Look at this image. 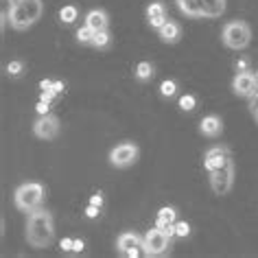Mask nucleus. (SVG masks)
Instances as JSON below:
<instances>
[{
	"mask_svg": "<svg viewBox=\"0 0 258 258\" xmlns=\"http://www.w3.org/2000/svg\"><path fill=\"white\" fill-rule=\"evenodd\" d=\"M55 238V223H53V215L46 208H35L33 212H29L27 219V241L31 247L35 249H44L53 243Z\"/></svg>",
	"mask_w": 258,
	"mask_h": 258,
	"instance_id": "f257e3e1",
	"label": "nucleus"
},
{
	"mask_svg": "<svg viewBox=\"0 0 258 258\" xmlns=\"http://www.w3.org/2000/svg\"><path fill=\"white\" fill-rule=\"evenodd\" d=\"M42 14H44L42 0H22L20 5H14V7L7 9L9 24L16 31H27L29 27H33L42 18Z\"/></svg>",
	"mask_w": 258,
	"mask_h": 258,
	"instance_id": "f03ea898",
	"label": "nucleus"
},
{
	"mask_svg": "<svg viewBox=\"0 0 258 258\" xmlns=\"http://www.w3.org/2000/svg\"><path fill=\"white\" fill-rule=\"evenodd\" d=\"M221 42L223 46H228L232 50H243L249 46L251 42V29L247 22L243 20H232L223 27L221 31Z\"/></svg>",
	"mask_w": 258,
	"mask_h": 258,
	"instance_id": "7ed1b4c3",
	"label": "nucleus"
},
{
	"mask_svg": "<svg viewBox=\"0 0 258 258\" xmlns=\"http://www.w3.org/2000/svg\"><path fill=\"white\" fill-rule=\"evenodd\" d=\"M42 202H44V186L37 182H27L18 186L14 192V204L22 212H33L35 208H40Z\"/></svg>",
	"mask_w": 258,
	"mask_h": 258,
	"instance_id": "20e7f679",
	"label": "nucleus"
},
{
	"mask_svg": "<svg viewBox=\"0 0 258 258\" xmlns=\"http://www.w3.org/2000/svg\"><path fill=\"white\" fill-rule=\"evenodd\" d=\"M171 241L173 238L166 234L162 228H153L149 230L147 234L143 236V254L145 256H162L166 249L171 247Z\"/></svg>",
	"mask_w": 258,
	"mask_h": 258,
	"instance_id": "39448f33",
	"label": "nucleus"
},
{
	"mask_svg": "<svg viewBox=\"0 0 258 258\" xmlns=\"http://www.w3.org/2000/svg\"><path fill=\"white\" fill-rule=\"evenodd\" d=\"M208 175H210V188H212V192L219 195V197L228 195V192L232 190V186H234V162L228 160L221 169L212 171V173H208Z\"/></svg>",
	"mask_w": 258,
	"mask_h": 258,
	"instance_id": "423d86ee",
	"label": "nucleus"
},
{
	"mask_svg": "<svg viewBox=\"0 0 258 258\" xmlns=\"http://www.w3.org/2000/svg\"><path fill=\"white\" fill-rule=\"evenodd\" d=\"M138 160V147L134 143H120L109 151V164L116 169H127Z\"/></svg>",
	"mask_w": 258,
	"mask_h": 258,
	"instance_id": "0eeeda50",
	"label": "nucleus"
},
{
	"mask_svg": "<svg viewBox=\"0 0 258 258\" xmlns=\"http://www.w3.org/2000/svg\"><path fill=\"white\" fill-rule=\"evenodd\" d=\"M232 90L241 99H251L258 92V77L254 73H249V70H241L232 79Z\"/></svg>",
	"mask_w": 258,
	"mask_h": 258,
	"instance_id": "6e6552de",
	"label": "nucleus"
},
{
	"mask_svg": "<svg viewBox=\"0 0 258 258\" xmlns=\"http://www.w3.org/2000/svg\"><path fill=\"white\" fill-rule=\"evenodd\" d=\"M33 134L40 140H53L59 134V118L53 114H44L33 122Z\"/></svg>",
	"mask_w": 258,
	"mask_h": 258,
	"instance_id": "1a4fd4ad",
	"label": "nucleus"
},
{
	"mask_svg": "<svg viewBox=\"0 0 258 258\" xmlns=\"http://www.w3.org/2000/svg\"><path fill=\"white\" fill-rule=\"evenodd\" d=\"M140 247H143V238H140L136 232H122V234L116 238V249H118L120 256L136 258L140 254Z\"/></svg>",
	"mask_w": 258,
	"mask_h": 258,
	"instance_id": "9d476101",
	"label": "nucleus"
},
{
	"mask_svg": "<svg viewBox=\"0 0 258 258\" xmlns=\"http://www.w3.org/2000/svg\"><path fill=\"white\" fill-rule=\"evenodd\" d=\"M228 160H232V158H230V151L225 149V147H221V145L210 147V149L206 151V156H204V169L208 173H212V171L221 169Z\"/></svg>",
	"mask_w": 258,
	"mask_h": 258,
	"instance_id": "9b49d317",
	"label": "nucleus"
},
{
	"mask_svg": "<svg viewBox=\"0 0 258 258\" xmlns=\"http://www.w3.org/2000/svg\"><path fill=\"white\" fill-rule=\"evenodd\" d=\"M221 132H223V122L215 114L204 116L202 122H199V134L206 138H217V136H221Z\"/></svg>",
	"mask_w": 258,
	"mask_h": 258,
	"instance_id": "f8f14e48",
	"label": "nucleus"
},
{
	"mask_svg": "<svg viewBox=\"0 0 258 258\" xmlns=\"http://www.w3.org/2000/svg\"><path fill=\"white\" fill-rule=\"evenodd\" d=\"M177 7L188 18H206L204 0H177Z\"/></svg>",
	"mask_w": 258,
	"mask_h": 258,
	"instance_id": "ddd939ff",
	"label": "nucleus"
},
{
	"mask_svg": "<svg viewBox=\"0 0 258 258\" xmlns=\"http://www.w3.org/2000/svg\"><path fill=\"white\" fill-rule=\"evenodd\" d=\"M86 24L92 31H105L109 27V18L103 9H92L86 14Z\"/></svg>",
	"mask_w": 258,
	"mask_h": 258,
	"instance_id": "4468645a",
	"label": "nucleus"
},
{
	"mask_svg": "<svg viewBox=\"0 0 258 258\" xmlns=\"http://www.w3.org/2000/svg\"><path fill=\"white\" fill-rule=\"evenodd\" d=\"M158 37H160V40H162L164 44H177L179 37H182V29H179L177 22L169 20L162 29H158Z\"/></svg>",
	"mask_w": 258,
	"mask_h": 258,
	"instance_id": "2eb2a0df",
	"label": "nucleus"
},
{
	"mask_svg": "<svg viewBox=\"0 0 258 258\" xmlns=\"http://www.w3.org/2000/svg\"><path fill=\"white\" fill-rule=\"evenodd\" d=\"M206 18H219L225 11V0H204Z\"/></svg>",
	"mask_w": 258,
	"mask_h": 258,
	"instance_id": "dca6fc26",
	"label": "nucleus"
},
{
	"mask_svg": "<svg viewBox=\"0 0 258 258\" xmlns=\"http://www.w3.org/2000/svg\"><path fill=\"white\" fill-rule=\"evenodd\" d=\"M153 77V63L151 61H140L136 66V79L138 81H149Z\"/></svg>",
	"mask_w": 258,
	"mask_h": 258,
	"instance_id": "f3484780",
	"label": "nucleus"
},
{
	"mask_svg": "<svg viewBox=\"0 0 258 258\" xmlns=\"http://www.w3.org/2000/svg\"><path fill=\"white\" fill-rule=\"evenodd\" d=\"M166 16V7L160 0H156V3H151L149 7H147V18L149 20H153V18H164Z\"/></svg>",
	"mask_w": 258,
	"mask_h": 258,
	"instance_id": "a211bd4d",
	"label": "nucleus"
},
{
	"mask_svg": "<svg viewBox=\"0 0 258 258\" xmlns=\"http://www.w3.org/2000/svg\"><path fill=\"white\" fill-rule=\"evenodd\" d=\"M94 33H96V31H92L88 24H83V27L77 31V42H79V44H92L94 42Z\"/></svg>",
	"mask_w": 258,
	"mask_h": 258,
	"instance_id": "6ab92c4d",
	"label": "nucleus"
},
{
	"mask_svg": "<svg viewBox=\"0 0 258 258\" xmlns=\"http://www.w3.org/2000/svg\"><path fill=\"white\" fill-rule=\"evenodd\" d=\"M77 16H79V11H77V7H73V5H68V7H63L59 11V20L63 24H73L77 20Z\"/></svg>",
	"mask_w": 258,
	"mask_h": 258,
	"instance_id": "aec40b11",
	"label": "nucleus"
},
{
	"mask_svg": "<svg viewBox=\"0 0 258 258\" xmlns=\"http://www.w3.org/2000/svg\"><path fill=\"white\" fill-rule=\"evenodd\" d=\"M160 94L164 96V99H171V96H175L177 94V83L173 81V79H166L160 83Z\"/></svg>",
	"mask_w": 258,
	"mask_h": 258,
	"instance_id": "412c9836",
	"label": "nucleus"
},
{
	"mask_svg": "<svg viewBox=\"0 0 258 258\" xmlns=\"http://www.w3.org/2000/svg\"><path fill=\"white\" fill-rule=\"evenodd\" d=\"M109 42H112V37H109L107 29H105V31H96L92 46H96V48H107V46H109Z\"/></svg>",
	"mask_w": 258,
	"mask_h": 258,
	"instance_id": "4be33fe9",
	"label": "nucleus"
},
{
	"mask_svg": "<svg viewBox=\"0 0 258 258\" xmlns=\"http://www.w3.org/2000/svg\"><path fill=\"white\" fill-rule=\"evenodd\" d=\"M158 219H164V221H169V223H175L177 221V210L173 208V206H164V208L158 210Z\"/></svg>",
	"mask_w": 258,
	"mask_h": 258,
	"instance_id": "5701e85b",
	"label": "nucleus"
},
{
	"mask_svg": "<svg viewBox=\"0 0 258 258\" xmlns=\"http://www.w3.org/2000/svg\"><path fill=\"white\" fill-rule=\"evenodd\" d=\"M195 105H197V99L192 94H184L182 99H179V109H182V112H192Z\"/></svg>",
	"mask_w": 258,
	"mask_h": 258,
	"instance_id": "b1692460",
	"label": "nucleus"
},
{
	"mask_svg": "<svg viewBox=\"0 0 258 258\" xmlns=\"http://www.w3.org/2000/svg\"><path fill=\"white\" fill-rule=\"evenodd\" d=\"M7 73H9L11 77H20V75L24 73V63H22V61H18V59L9 61V66H7Z\"/></svg>",
	"mask_w": 258,
	"mask_h": 258,
	"instance_id": "393cba45",
	"label": "nucleus"
},
{
	"mask_svg": "<svg viewBox=\"0 0 258 258\" xmlns=\"http://www.w3.org/2000/svg\"><path fill=\"white\" fill-rule=\"evenodd\" d=\"M188 234H190V225L186 223V221H175V236L186 238Z\"/></svg>",
	"mask_w": 258,
	"mask_h": 258,
	"instance_id": "a878e982",
	"label": "nucleus"
},
{
	"mask_svg": "<svg viewBox=\"0 0 258 258\" xmlns=\"http://www.w3.org/2000/svg\"><path fill=\"white\" fill-rule=\"evenodd\" d=\"M249 112H251V116H254L256 122H258V92L249 99Z\"/></svg>",
	"mask_w": 258,
	"mask_h": 258,
	"instance_id": "bb28decb",
	"label": "nucleus"
},
{
	"mask_svg": "<svg viewBox=\"0 0 258 258\" xmlns=\"http://www.w3.org/2000/svg\"><path fill=\"white\" fill-rule=\"evenodd\" d=\"M35 109H37V114H40V116H44V114H50V112H48V109H50V103L40 99V103H37V105H35Z\"/></svg>",
	"mask_w": 258,
	"mask_h": 258,
	"instance_id": "cd10ccee",
	"label": "nucleus"
},
{
	"mask_svg": "<svg viewBox=\"0 0 258 258\" xmlns=\"http://www.w3.org/2000/svg\"><path fill=\"white\" fill-rule=\"evenodd\" d=\"M166 22H169V18H166V16H164V18H153V20H149L151 29H156V31H158V29H162Z\"/></svg>",
	"mask_w": 258,
	"mask_h": 258,
	"instance_id": "c85d7f7f",
	"label": "nucleus"
},
{
	"mask_svg": "<svg viewBox=\"0 0 258 258\" xmlns=\"http://www.w3.org/2000/svg\"><path fill=\"white\" fill-rule=\"evenodd\" d=\"M99 212H101L99 206H92V204H90L88 208H86V217H88V219H96V217H99Z\"/></svg>",
	"mask_w": 258,
	"mask_h": 258,
	"instance_id": "c756f323",
	"label": "nucleus"
},
{
	"mask_svg": "<svg viewBox=\"0 0 258 258\" xmlns=\"http://www.w3.org/2000/svg\"><path fill=\"white\" fill-rule=\"evenodd\" d=\"M55 96H57V92H53V90H42V96H40V99L42 101H48V103H53V99H55Z\"/></svg>",
	"mask_w": 258,
	"mask_h": 258,
	"instance_id": "7c9ffc66",
	"label": "nucleus"
},
{
	"mask_svg": "<svg viewBox=\"0 0 258 258\" xmlns=\"http://www.w3.org/2000/svg\"><path fill=\"white\" fill-rule=\"evenodd\" d=\"M73 238H61V249L63 251H73Z\"/></svg>",
	"mask_w": 258,
	"mask_h": 258,
	"instance_id": "2f4dec72",
	"label": "nucleus"
},
{
	"mask_svg": "<svg viewBox=\"0 0 258 258\" xmlns=\"http://www.w3.org/2000/svg\"><path fill=\"white\" fill-rule=\"evenodd\" d=\"M90 204H92V206H99V208H103V195H101V192H96V195H92V199H90Z\"/></svg>",
	"mask_w": 258,
	"mask_h": 258,
	"instance_id": "473e14b6",
	"label": "nucleus"
},
{
	"mask_svg": "<svg viewBox=\"0 0 258 258\" xmlns=\"http://www.w3.org/2000/svg\"><path fill=\"white\" fill-rule=\"evenodd\" d=\"M83 247H86V245H83L81 238H77V241L73 243V251H75V254H79V251H83Z\"/></svg>",
	"mask_w": 258,
	"mask_h": 258,
	"instance_id": "72a5a7b5",
	"label": "nucleus"
},
{
	"mask_svg": "<svg viewBox=\"0 0 258 258\" xmlns=\"http://www.w3.org/2000/svg\"><path fill=\"white\" fill-rule=\"evenodd\" d=\"M50 90H53V92H57V94L63 92V81H53V88H50Z\"/></svg>",
	"mask_w": 258,
	"mask_h": 258,
	"instance_id": "f704fd0d",
	"label": "nucleus"
},
{
	"mask_svg": "<svg viewBox=\"0 0 258 258\" xmlns=\"http://www.w3.org/2000/svg\"><path fill=\"white\" fill-rule=\"evenodd\" d=\"M40 88H42V90L53 88V81H50V79H42V81H40Z\"/></svg>",
	"mask_w": 258,
	"mask_h": 258,
	"instance_id": "c9c22d12",
	"label": "nucleus"
},
{
	"mask_svg": "<svg viewBox=\"0 0 258 258\" xmlns=\"http://www.w3.org/2000/svg\"><path fill=\"white\" fill-rule=\"evenodd\" d=\"M236 70H238V73H241V70H247V61H245V59H241V61L236 63Z\"/></svg>",
	"mask_w": 258,
	"mask_h": 258,
	"instance_id": "e433bc0d",
	"label": "nucleus"
},
{
	"mask_svg": "<svg viewBox=\"0 0 258 258\" xmlns=\"http://www.w3.org/2000/svg\"><path fill=\"white\" fill-rule=\"evenodd\" d=\"M7 3H9V7H14V5H20L22 0H7Z\"/></svg>",
	"mask_w": 258,
	"mask_h": 258,
	"instance_id": "4c0bfd02",
	"label": "nucleus"
},
{
	"mask_svg": "<svg viewBox=\"0 0 258 258\" xmlns=\"http://www.w3.org/2000/svg\"><path fill=\"white\" fill-rule=\"evenodd\" d=\"M256 77H258V73H256Z\"/></svg>",
	"mask_w": 258,
	"mask_h": 258,
	"instance_id": "58836bf2",
	"label": "nucleus"
}]
</instances>
